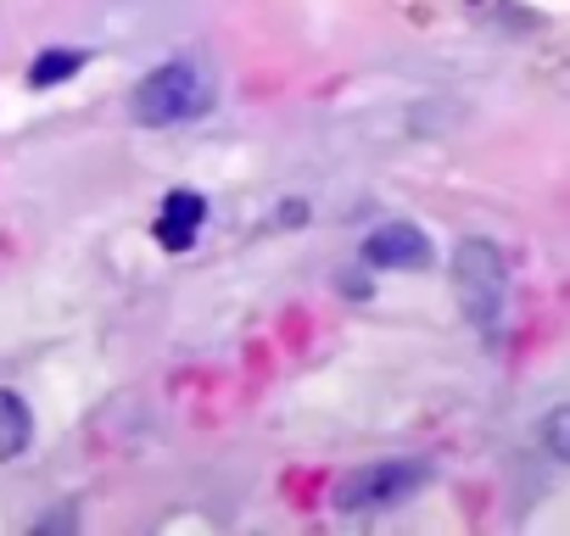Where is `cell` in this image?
I'll return each instance as SVG.
<instances>
[{"mask_svg":"<svg viewBox=\"0 0 570 536\" xmlns=\"http://www.w3.org/2000/svg\"><path fill=\"white\" fill-rule=\"evenodd\" d=\"M213 107V85L196 62H163L129 90V118L140 129H174Z\"/></svg>","mask_w":570,"mask_h":536,"instance_id":"cell-1","label":"cell"},{"mask_svg":"<svg viewBox=\"0 0 570 536\" xmlns=\"http://www.w3.org/2000/svg\"><path fill=\"white\" fill-rule=\"evenodd\" d=\"M453 297L464 308V319L475 330H492L503 319V302H509V257L498 240H459L453 246Z\"/></svg>","mask_w":570,"mask_h":536,"instance_id":"cell-2","label":"cell"},{"mask_svg":"<svg viewBox=\"0 0 570 536\" xmlns=\"http://www.w3.org/2000/svg\"><path fill=\"white\" fill-rule=\"evenodd\" d=\"M425 480H431V464H420V458H386V464H364V469L342 475L336 492H331V503L342 514H375V508L409 503Z\"/></svg>","mask_w":570,"mask_h":536,"instance_id":"cell-3","label":"cell"},{"mask_svg":"<svg viewBox=\"0 0 570 536\" xmlns=\"http://www.w3.org/2000/svg\"><path fill=\"white\" fill-rule=\"evenodd\" d=\"M358 257H364V268H403V275H420V268H431L436 251H431V235L420 224L392 218V224H381V229L364 235Z\"/></svg>","mask_w":570,"mask_h":536,"instance_id":"cell-4","label":"cell"},{"mask_svg":"<svg viewBox=\"0 0 570 536\" xmlns=\"http://www.w3.org/2000/svg\"><path fill=\"white\" fill-rule=\"evenodd\" d=\"M202 218H207V201H202L196 190H174V196H163L151 235H157L163 251H190L196 235H202Z\"/></svg>","mask_w":570,"mask_h":536,"instance_id":"cell-5","label":"cell"},{"mask_svg":"<svg viewBox=\"0 0 570 536\" xmlns=\"http://www.w3.org/2000/svg\"><path fill=\"white\" fill-rule=\"evenodd\" d=\"M35 441V414L18 391H0V464L18 458L23 447Z\"/></svg>","mask_w":570,"mask_h":536,"instance_id":"cell-6","label":"cell"},{"mask_svg":"<svg viewBox=\"0 0 570 536\" xmlns=\"http://www.w3.org/2000/svg\"><path fill=\"white\" fill-rule=\"evenodd\" d=\"M85 51H73V46H51V51H40L35 62H29V85L35 90H57V85H68L73 73H85Z\"/></svg>","mask_w":570,"mask_h":536,"instance_id":"cell-7","label":"cell"},{"mask_svg":"<svg viewBox=\"0 0 570 536\" xmlns=\"http://www.w3.org/2000/svg\"><path fill=\"white\" fill-rule=\"evenodd\" d=\"M537 441H542V453H548V458L570 464V403H559V408L537 425Z\"/></svg>","mask_w":570,"mask_h":536,"instance_id":"cell-8","label":"cell"}]
</instances>
